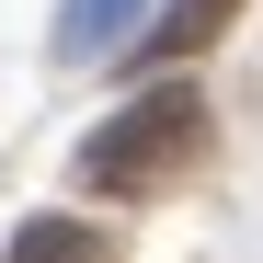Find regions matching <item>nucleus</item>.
<instances>
[{
  "instance_id": "f257e3e1",
  "label": "nucleus",
  "mask_w": 263,
  "mask_h": 263,
  "mask_svg": "<svg viewBox=\"0 0 263 263\" xmlns=\"http://www.w3.org/2000/svg\"><path fill=\"white\" fill-rule=\"evenodd\" d=\"M206 138V92L195 80H149L138 103H115L92 138H80V172H92L103 195H138V183H172V172L195 160Z\"/></svg>"
},
{
  "instance_id": "f03ea898",
  "label": "nucleus",
  "mask_w": 263,
  "mask_h": 263,
  "mask_svg": "<svg viewBox=\"0 0 263 263\" xmlns=\"http://www.w3.org/2000/svg\"><path fill=\"white\" fill-rule=\"evenodd\" d=\"M229 12H240V0H160L138 46H149V58H195V46H206V34L229 23Z\"/></svg>"
},
{
  "instance_id": "7ed1b4c3",
  "label": "nucleus",
  "mask_w": 263,
  "mask_h": 263,
  "mask_svg": "<svg viewBox=\"0 0 263 263\" xmlns=\"http://www.w3.org/2000/svg\"><path fill=\"white\" fill-rule=\"evenodd\" d=\"M12 263H103V229H80V217H23Z\"/></svg>"
},
{
  "instance_id": "20e7f679",
  "label": "nucleus",
  "mask_w": 263,
  "mask_h": 263,
  "mask_svg": "<svg viewBox=\"0 0 263 263\" xmlns=\"http://www.w3.org/2000/svg\"><path fill=\"white\" fill-rule=\"evenodd\" d=\"M138 12H149V0H69V12H58V58H92V46H115Z\"/></svg>"
}]
</instances>
